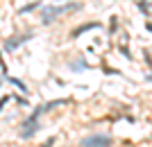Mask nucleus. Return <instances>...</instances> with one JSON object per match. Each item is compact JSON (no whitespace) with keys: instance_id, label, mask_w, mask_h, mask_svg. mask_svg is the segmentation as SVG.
Masks as SVG:
<instances>
[{"instance_id":"obj_1","label":"nucleus","mask_w":152,"mask_h":147,"mask_svg":"<svg viewBox=\"0 0 152 147\" xmlns=\"http://www.w3.org/2000/svg\"><path fill=\"white\" fill-rule=\"evenodd\" d=\"M73 9H80V5L77 2H73V5H45L43 7V23L48 25V23L55 20V16H59L64 12H73Z\"/></svg>"},{"instance_id":"obj_2","label":"nucleus","mask_w":152,"mask_h":147,"mask_svg":"<svg viewBox=\"0 0 152 147\" xmlns=\"http://www.w3.org/2000/svg\"><path fill=\"white\" fill-rule=\"evenodd\" d=\"M111 136L109 134H91L86 138H82L80 147H111Z\"/></svg>"},{"instance_id":"obj_3","label":"nucleus","mask_w":152,"mask_h":147,"mask_svg":"<svg viewBox=\"0 0 152 147\" xmlns=\"http://www.w3.org/2000/svg\"><path fill=\"white\" fill-rule=\"evenodd\" d=\"M30 38H32V34H20V36H12V38H7V41H5V52L16 50L18 45H23L25 41H30Z\"/></svg>"},{"instance_id":"obj_4","label":"nucleus","mask_w":152,"mask_h":147,"mask_svg":"<svg viewBox=\"0 0 152 147\" xmlns=\"http://www.w3.org/2000/svg\"><path fill=\"white\" fill-rule=\"evenodd\" d=\"M91 27H98V23H89V25H80V27H75V30H73V36H77V34L86 32V30H91Z\"/></svg>"},{"instance_id":"obj_5","label":"nucleus","mask_w":152,"mask_h":147,"mask_svg":"<svg viewBox=\"0 0 152 147\" xmlns=\"http://www.w3.org/2000/svg\"><path fill=\"white\" fill-rule=\"evenodd\" d=\"M37 7H41V5H39V2H32V5H27V7H20L18 12H20V14H27V12H34Z\"/></svg>"}]
</instances>
